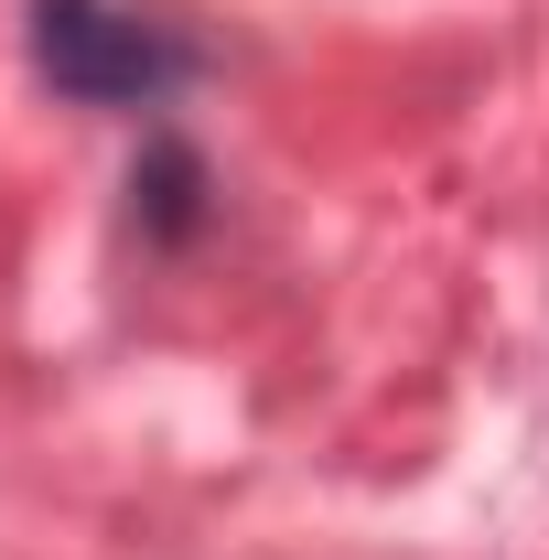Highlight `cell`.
<instances>
[{
	"label": "cell",
	"instance_id": "7a4b0ae2",
	"mask_svg": "<svg viewBox=\"0 0 549 560\" xmlns=\"http://www.w3.org/2000/svg\"><path fill=\"white\" fill-rule=\"evenodd\" d=\"M130 195H140V226H151V237H195V226H206V162H195L184 140H151L140 173H130Z\"/></svg>",
	"mask_w": 549,
	"mask_h": 560
},
{
	"label": "cell",
	"instance_id": "6da1fadb",
	"mask_svg": "<svg viewBox=\"0 0 549 560\" xmlns=\"http://www.w3.org/2000/svg\"><path fill=\"white\" fill-rule=\"evenodd\" d=\"M33 66L75 108H162L195 86V44L130 0H33Z\"/></svg>",
	"mask_w": 549,
	"mask_h": 560
}]
</instances>
